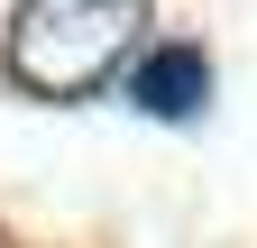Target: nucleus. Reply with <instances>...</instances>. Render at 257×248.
<instances>
[{
    "mask_svg": "<svg viewBox=\"0 0 257 248\" xmlns=\"http://www.w3.org/2000/svg\"><path fill=\"white\" fill-rule=\"evenodd\" d=\"M147 28V0H19L10 19V74L46 101L101 92Z\"/></svg>",
    "mask_w": 257,
    "mask_h": 248,
    "instance_id": "nucleus-1",
    "label": "nucleus"
},
{
    "mask_svg": "<svg viewBox=\"0 0 257 248\" xmlns=\"http://www.w3.org/2000/svg\"><path fill=\"white\" fill-rule=\"evenodd\" d=\"M128 101H138L147 119H193L211 101V65H202V46H156L138 74H128Z\"/></svg>",
    "mask_w": 257,
    "mask_h": 248,
    "instance_id": "nucleus-2",
    "label": "nucleus"
}]
</instances>
